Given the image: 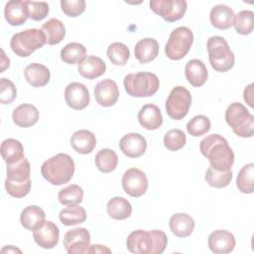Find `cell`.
<instances>
[{"mask_svg": "<svg viewBox=\"0 0 254 254\" xmlns=\"http://www.w3.org/2000/svg\"><path fill=\"white\" fill-rule=\"evenodd\" d=\"M201 154L217 171H228L234 163V153L227 141L219 134H210L199 144Z\"/></svg>", "mask_w": 254, "mask_h": 254, "instance_id": "1", "label": "cell"}, {"mask_svg": "<svg viewBox=\"0 0 254 254\" xmlns=\"http://www.w3.org/2000/svg\"><path fill=\"white\" fill-rule=\"evenodd\" d=\"M168 244V237L162 230L132 231L126 240L127 249L134 254H162Z\"/></svg>", "mask_w": 254, "mask_h": 254, "instance_id": "2", "label": "cell"}, {"mask_svg": "<svg viewBox=\"0 0 254 254\" xmlns=\"http://www.w3.org/2000/svg\"><path fill=\"white\" fill-rule=\"evenodd\" d=\"M74 169L72 158L67 154L59 153L43 163L41 174L50 184L61 186L72 179Z\"/></svg>", "mask_w": 254, "mask_h": 254, "instance_id": "3", "label": "cell"}, {"mask_svg": "<svg viewBox=\"0 0 254 254\" xmlns=\"http://www.w3.org/2000/svg\"><path fill=\"white\" fill-rule=\"evenodd\" d=\"M6 172V191L16 198L26 196L31 190V166L29 161L24 158L15 164L7 165Z\"/></svg>", "mask_w": 254, "mask_h": 254, "instance_id": "4", "label": "cell"}, {"mask_svg": "<svg viewBox=\"0 0 254 254\" xmlns=\"http://www.w3.org/2000/svg\"><path fill=\"white\" fill-rule=\"evenodd\" d=\"M206 49L211 67L219 72H226L234 65V54L227 42L220 36H213L207 40Z\"/></svg>", "mask_w": 254, "mask_h": 254, "instance_id": "5", "label": "cell"}, {"mask_svg": "<svg viewBox=\"0 0 254 254\" xmlns=\"http://www.w3.org/2000/svg\"><path fill=\"white\" fill-rule=\"evenodd\" d=\"M126 92L132 97H149L154 95L159 87L160 80L155 73L140 71L129 73L123 80Z\"/></svg>", "mask_w": 254, "mask_h": 254, "instance_id": "6", "label": "cell"}, {"mask_svg": "<svg viewBox=\"0 0 254 254\" xmlns=\"http://www.w3.org/2000/svg\"><path fill=\"white\" fill-rule=\"evenodd\" d=\"M225 121L241 138H250L254 131V116L239 102L231 103L225 111Z\"/></svg>", "mask_w": 254, "mask_h": 254, "instance_id": "7", "label": "cell"}, {"mask_svg": "<svg viewBox=\"0 0 254 254\" xmlns=\"http://www.w3.org/2000/svg\"><path fill=\"white\" fill-rule=\"evenodd\" d=\"M46 36L40 29H27L16 33L10 41V47L18 57L26 58L46 44Z\"/></svg>", "mask_w": 254, "mask_h": 254, "instance_id": "8", "label": "cell"}, {"mask_svg": "<svg viewBox=\"0 0 254 254\" xmlns=\"http://www.w3.org/2000/svg\"><path fill=\"white\" fill-rule=\"evenodd\" d=\"M193 43V34L188 27H178L170 34L165 47L167 58L172 61H179L186 57Z\"/></svg>", "mask_w": 254, "mask_h": 254, "instance_id": "9", "label": "cell"}, {"mask_svg": "<svg viewBox=\"0 0 254 254\" xmlns=\"http://www.w3.org/2000/svg\"><path fill=\"white\" fill-rule=\"evenodd\" d=\"M190 104V92L186 87L179 85L171 90L166 100V110L172 119L181 120L188 114Z\"/></svg>", "mask_w": 254, "mask_h": 254, "instance_id": "10", "label": "cell"}, {"mask_svg": "<svg viewBox=\"0 0 254 254\" xmlns=\"http://www.w3.org/2000/svg\"><path fill=\"white\" fill-rule=\"evenodd\" d=\"M149 5L154 13L169 23L182 19L188 8L185 0H152Z\"/></svg>", "mask_w": 254, "mask_h": 254, "instance_id": "11", "label": "cell"}, {"mask_svg": "<svg viewBox=\"0 0 254 254\" xmlns=\"http://www.w3.org/2000/svg\"><path fill=\"white\" fill-rule=\"evenodd\" d=\"M89 243L90 234L84 227L70 229L64 236V246L68 254L88 253Z\"/></svg>", "mask_w": 254, "mask_h": 254, "instance_id": "12", "label": "cell"}, {"mask_svg": "<svg viewBox=\"0 0 254 254\" xmlns=\"http://www.w3.org/2000/svg\"><path fill=\"white\" fill-rule=\"evenodd\" d=\"M122 188L130 196L140 197L148 189L147 176L137 168L128 169L122 177Z\"/></svg>", "mask_w": 254, "mask_h": 254, "instance_id": "13", "label": "cell"}, {"mask_svg": "<svg viewBox=\"0 0 254 254\" xmlns=\"http://www.w3.org/2000/svg\"><path fill=\"white\" fill-rule=\"evenodd\" d=\"M64 99L70 108L82 110L89 104V91L87 87L80 82H70L65 87Z\"/></svg>", "mask_w": 254, "mask_h": 254, "instance_id": "14", "label": "cell"}, {"mask_svg": "<svg viewBox=\"0 0 254 254\" xmlns=\"http://www.w3.org/2000/svg\"><path fill=\"white\" fill-rule=\"evenodd\" d=\"M96 102L103 107L113 106L119 97V89L116 82L110 78L99 81L94 87Z\"/></svg>", "mask_w": 254, "mask_h": 254, "instance_id": "15", "label": "cell"}, {"mask_svg": "<svg viewBox=\"0 0 254 254\" xmlns=\"http://www.w3.org/2000/svg\"><path fill=\"white\" fill-rule=\"evenodd\" d=\"M208 247L215 254H226L233 251L236 241L232 233L224 229H217L208 236Z\"/></svg>", "mask_w": 254, "mask_h": 254, "instance_id": "16", "label": "cell"}, {"mask_svg": "<svg viewBox=\"0 0 254 254\" xmlns=\"http://www.w3.org/2000/svg\"><path fill=\"white\" fill-rule=\"evenodd\" d=\"M119 147L128 158H139L146 152L147 141L139 133H128L120 139Z\"/></svg>", "mask_w": 254, "mask_h": 254, "instance_id": "17", "label": "cell"}, {"mask_svg": "<svg viewBox=\"0 0 254 254\" xmlns=\"http://www.w3.org/2000/svg\"><path fill=\"white\" fill-rule=\"evenodd\" d=\"M33 237L40 247L52 249L59 243L60 229L54 222L45 221L39 229L34 231Z\"/></svg>", "mask_w": 254, "mask_h": 254, "instance_id": "18", "label": "cell"}, {"mask_svg": "<svg viewBox=\"0 0 254 254\" xmlns=\"http://www.w3.org/2000/svg\"><path fill=\"white\" fill-rule=\"evenodd\" d=\"M4 16L8 24H10L11 26L23 25L29 18L26 1H8L4 8Z\"/></svg>", "mask_w": 254, "mask_h": 254, "instance_id": "19", "label": "cell"}, {"mask_svg": "<svg viewBox=\"0 0 254 254\" xmlns=\"http://www.w3.org/2000/svg\"><path fill=\"white\" fill-rule=\"evenodd\" d=\"M140 125L147 130H157L163 123V116L160 108L153 103L145 104L138 112Z\"/></svg>", "mask_w": 254, "mask_h": 254, "instance_id": "20", "label": "cell"}, {"mask_svg": "<svg viewBox=\"0 0 254 254\" xmlns=\"http://www.w3.org/2000/svg\"><path fill=\"white\" fill-rule=\"evenodd\" d=\"M185 74L189 83L194 87L203 85L208 77V71L205 64L197 59L190 60L186 64Z\"/></svg>", "mask_w": 254, "mask_h": 254, "instance_id": "21", "label": "cell"}, {"mask_svg": "<svg viewBox=\"0 0 254 254\" xmlns=\"http://www.w3.org/2000/svg\"><path fill=\"white\" fill-rule=\"evenodd\" d=\"M20 221L24 228L34 232L45 223L46 213L38 205H29L21 211Z\"/></svg>", "mask_w": 254, "mask_h": 254, "instance_id": "22", "label": "cell"}, {"mask_svg": "<svg viewBox=\"0 0 254 254\" xmlns=\"http://www.w3.org/2000/svg\"><path fill=\"white\" fill-rule=\"evenodd\" d=\"M13 122L22 128L35 125L39 120V111L36 106L28 103L17 106L12 113Z\"/></svg>", "mask_w": 254, "mask_h": 254, "instance_id": "23", "label": "cell"}, {"mask_svg": "<svg viewBox=\"0 0 254 254\" xmlns=\"http://www.w3.org/2000/svg\"><path fill=\"white\" fill-rule=\"evenodd\" d=\"M77 70L81 76L87 79H94L105 72L106 64L96 56H87L78 64Z\"/></svg>", "mask_w": 254, "mask_h": 254, "instance_id": "24", "label": "cell"}, {"mask_svg": "<svg viewBox=\"0 0 254 254\" xmlns=\"http://www.w3.org/2000/svg\"><path fill=\"white\" fill-rule=\"evenodd\" d=\"M233 10L226 5H215L210 10L209 19L211 25L219 30H227L233 26Z\"/></svg>", "mask_w": 254, "mask_h": 254, "instance_id": "25", "label": "cell"}, {"mask_svg": "<svg viewBox=\"0 0 254 254\" xmlns=\"http://www.w3.org/2000/svg\"><path fill=\"white\" fill-rule=\"evenodd\" d=\"M135 58L140 64H147L154 61L159 55V44L153 38L140 40L134 48Z\"/></svg>", "mask_w": 254, "mask_h": 254, "instance_id": "26", "label": "cell"}, {"mask_svg": "<svg viewBox=\"0 0 254 254\" xmlns=\"http://www.w3.org/2000/svg\"><path fill=\"white\" fill-rule=\"evenodd\" d=\"M70 145L75 152L86 155L91 153L95 148L96 138L95 135L89 130H78L71 135Z\"/></svg>", "mask_w": 254, "mask_h": 254, "instance_id": "27", "label": "cell"}, {"mask_svg": "<svg viewBox=\"0 0 254 254\" xmlns=\"http://www.w3.org/2000/svg\"><path fill=\"white\" fill-rule=\"evenodd\" d=\"M25 78L34 87H42L48 84L51 78L50 69L41 64H31L24 69Z\"/></svg>", "mask_w": 254, "mask_h": 254, "instance_id": "28", "label": "cell"}, {"mask_svg": "<svg viewBox=\"0 0 254 254\" xmlns=\"http://www.w3.org/2000/svg\"><path fill=\"white\" fill-rule=\"evenodd\" d=\"M170 229L178 237L190 236L194 228L193 218L187 213H176L170 218Z\"/></svg>", "mask_w": 254, "mask_h": 254, "instance_id": "29", "label": "cell"}, {"mask_svg": "<svg viewBox=\"0 0 254 254\" xmlns=\"http://www.w3.org/2000/svg\"><path fill=\"white\" fill-rule=\"evenodd\" d=\"M1 156L7 165L15 164L25 158L24 147L22 143L16 139H5L1 144Z\"/></svg>", "mask_w": 254, "mask_h": 254, "instance_id": "30", "label": "cell"}, {"mask_svg": "<svg viewBox=\"0 0 254 254\" xmlns=\"http://www.w3.org/2000/svg\"><path fill=\"white\" fill-rule=\"evenodd\" d=\"M42 31L46 36L47 44L52 46L60 44L65 36V27L64 23L57 18H52L44 23Z\"/></svg>", "mask_w": 254, "mask_h": 254, "instance_id": "31", "label": "cell"}, {"mask_svg": "<svg viewBox=\"0 0 254 254\" xmlns=\"http://www.w3.org/2000/svg\"><path fill=\"white\" fill-rule=\"evenodd\" d=\"M108 215L116 220H124L132 213L131 203L123 196L112 197L106 205Z\"/></svg>", "mask_w": 254, "mask_h": 254, "instance_id": "32", "label": "cell"}, {"mask_svg": "<svg viewBox=\"0 0 254 254\" xmlns=\"http://www.w3.org/2000/svg\"><path fill=\"white\" fill-rule=\"evenodd\" d=\"M59 218L61 222L65 226L76 225L85 221L86 211L82 206H79L78 204L67 205L65 208L60 211Z\"/></svg>", "mask_w": 254, "mask_h": 254, "instance_id": "33", "label": "cell"}, {"mask_svg": "<svg viewBox=\"0 0 254 254\" xmlns=\"http://www.w3.org/2000/svg\"><path fill=\"white\" fill-rule=\"evenodd\" d=\"M97 169L102 173L113 172L118 164L117 154L112 149H101L97 152L94 159Z\"/></svg>", "mask_w": 254, "mask_h": 254, "instance_id": "34", "label": "cell"}, {"mask_svg": "<svg viewBox=\"0 0 254 254\" xmlns=\"http://www.w3.org/2000/svg\"><path fill=\"white\" fill-rule=\"evenodd\" d=\"M86 55V49L79 43H69L65 45L61 51V59L68 64H79Z\"/></svg>", "mask_w": 254, "mask_h": 254, "instance_id": "35", "label": "cell"}, {"mask_svg": "<svg viewBox=\"0 0 254 254\" xmlns=\"http://www.w3.org/2000/svg\"><path fill=\"white\" fill-rule=\"evenodd\" d=\"M236 186L243 193H252L254 190V165L249 163L245 165L238 173Z\"/></svg>", "mask_w": 254, "mask_h": 254, "instance_id": "36", "label": "cell"}, {"mask_svg": "<svg viewBox=\"0 0 254 254\" xmlns=\"http://www.w3.org/2000/svg\"><path fill=\"white\" fill-rule=\"evenodd\" d=\"M58 198L64 205L79 204L83 199V190L78 185H69L59 191Z\"/></svg>", "mask_w": 254, "mask_h": 254, "instance_id": "37", "label": "cell"}, {"mask_svg": "<svg viewBox=\"0 0 254 254\" xmlns=\"http://www.w3.org/2000/svg\"><path fill=\"white\" fill-rule=\"evenodd\" d=\"M204 179L206 183L212 188H225L232 180V171H217L211 167L206 170Z\"/></svg>", "mask_w": 254, "mask_h": 254, "instance_id": "38", "label": "cell"}, {"mask_svg": "<svg viewBox=\"0 0 254 254\" xmlns=\"http://www.w3.org/2000/svg\"><path fill=\"white\" fill-rule=\"evenodd\" d=\"M107 57L115 65H124L130 58L129 48L123 43L114 42L107 48Z\"/></svg>", "mask_w": 254, "mask_h": 254, "instance_id": "39", "label": "cell"}, {"mask_svg": "<svg viewBox=\"0 0 254 254\" xmlns=\"http://www.w3.org/2000/svg\"><path fill=\"white\" fill-rule=\"evenodd\" d=\"M254 13L250 10L238 12L233 19V26L240 35H249L253 31Z\"/></svg>", "mask_w": 254, "mask_h": 254, "instance_id": "40", "label": "cell"}, {"mask_svg": "<svg viewBox=\"0 0 254 254\" xmlns=\"http://www.w3.org/2000/svg\"><path fill=\"white\" fill-rule=\"evenodd\" d=\"M211 127L210 120L204 115L192 117L187 124V131L192 137H199L206 134Z\"/></svg>", "mask_w": 254, "mask_h": 254, "instance_id": "41", "label": "cell"}, {"mask_svg": "<svg viewBox=\"0 0 254 254\" xmlns=\"http://www.w3.org/2000/svg\"><path fill=\"white\" fill-rule=\"evenodd\" d=\"M187 142L186 134L181 129H172L164 136V145L170 151L181 150Z\"/></svg>", "mask_w": 254, "mask_h": 254, "instance_id": "42", "label": "cell"}, {"mask_svg": "<svg viewBox=\"0 0 254 254\" xmlns=\"http://www.w3.org/2000/svg\"><path fill=\"white\" fill-rule=\"evenodd\" d=\"M29 18L34 21H41L49 14V4L47 2L26 1Z\"/></svg>", "mask_w": 254, "mask_h": 254, "instance_id": "43", "label": "cell"}, {"mask_svg": "<svg viewBox=\"0 0 254 254\" xmlns=\"http://www.w3.org/2000/svg\"><path fill=\"white\" fill-rule=\"evenodd\" d=\"M17 96V90L14 83L7 78H0V102L10 104Z\"/></svg>", "mask_w": 254, "mask_h": 254, "instance_id": "44", "label": "cell"}, {"mask_svg": "<svg viewBox=\"0 0 254 254\" xmlns=\"http://www.w3.org/2000/svg\"><path fill=\"white\" fill-rule=\"evenodd\" d=\"M61 7L63 12L68 17H77L85 10V1L83 0H62Z\"/></svg>", "mask_w": 254, "mask_h": 254, "instance_id": "45", "label": "cell"}, {"mask_svg": "<svg viewBox=\"0 0 254 254\" xmlns=\"http://www.w3.org/2000/svg\"><path fill=\"white\" fill-rule=\"evenodd\" d=\"M253 83H250L249 85H247L244 89V100L246 101V103L250 106L253 107Z\"/></svg>", "mask_w": 254, "mask_h": 254, "instance_id": "46", "label": "cell"}, {"mask_svg": "<svg viewBox=\"0 0 254 254\" xmlns=\"http://www.w3.org/2000/svg\"><path fill=\"white\" fill-rule=\"evenodd\" d=\"M110 253L111 250L109 248H107L106 246L100 245V244H93L89 246L88 249V253Z\"/></svg>", "mask_w": 254, "mask_h": 254, "instance_id": "47", "label": "cell"}, {"mask_svg": "<svg viewBox=\"0 0 254 254\" xmlns=\"http://www.w3.org/2000/svg\"><path fill=\"white\" fill-rule=\"evenodd\" d=\"M1 53H2V57H1V71L0 72H3L7 67H9L10 60H9V58H7L5 56L3 50H1Z\"/></svg>", "mask_w": 254, "mask_h": 254, "instance_id": "48", "label": "cell"}, {"mask_svg": "<svg viewBox=\"0 0 254 254\" xmlns=\"http://www.w3.org/2000/svg\"><path fill=\"white\" fill-rule=\"evenodd\" d=\"M8 252V253H10V252H19V253H21L22 251L20 250V249H18V248H15L14 246H12V245H9V246H7V247H4V248H2V250H1V252Z\"/></svg>", "mask_w": 254, "mask_h": 254, "instance_id": "49", "label": "cell"}]
</instances>
